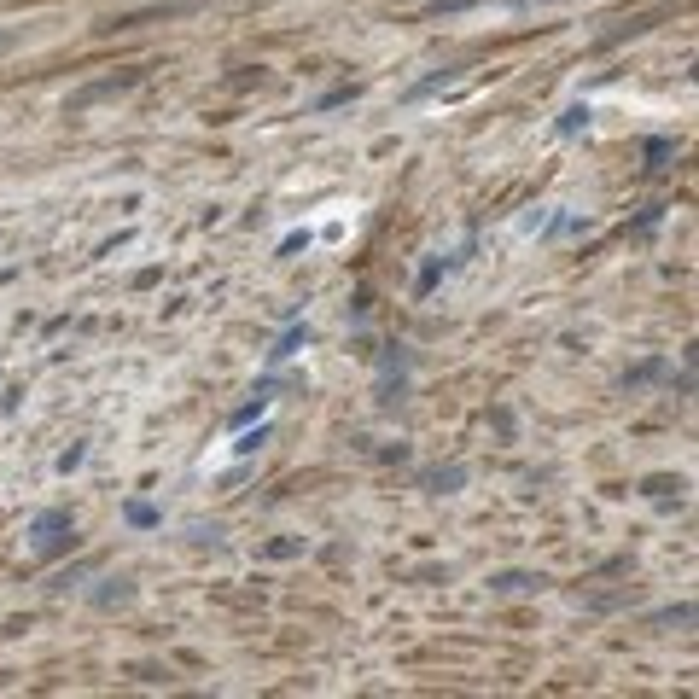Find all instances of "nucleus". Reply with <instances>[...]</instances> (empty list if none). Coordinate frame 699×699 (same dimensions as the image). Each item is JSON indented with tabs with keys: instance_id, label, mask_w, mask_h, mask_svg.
Wrapping results in <instances>:
<instances>
[{
	"instance_id": "nucleus-1",
	"label": "nucleus",
	"mask_w": 699,
	"mask_h": 699,
	"mask_svg": "<svg viewBox=\"0 0 699 699\" xmlns=\"http://www.w3.org/2000/svg\"><path fill=\"white\" fill-rule=\"evenodd\" d=\"M536 583H542V577H519V571H513V577H496L501 595H519V589H536Z\"/></svg>"
}]
</instances>
